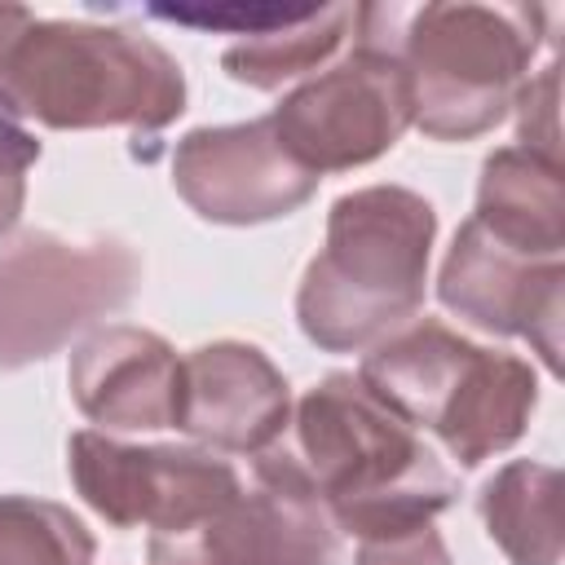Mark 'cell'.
<instances>
[{
  "label": "cell",
  "instance_id": "obj_4",
  "mask_svg": "<svg viewBox=\"0 0 565 565\" xmlns=\"http://www.w3.org/2000/svg\"><path fill=\"white\" fill-rule=\"evenodd\" d=\"M437 212L406 185H362L331 203L327 243L305 265L296 322L322 353H362L406 327L428 291Z\"/></svg>",
  "mask_w": 565,
  "mask_h": 565
},
{
  "label": "cell",
  "instance_id": "obj_10",
  "mask_svg": "<svg viewBox=\"0 0 565 565\" xmlns=\"http://www.w3.org/2000/svg\"><path fill=\"white\" fill-rule=\"evenodd\" d=\"M318 181L278 141L269 115L247 124L190 128L172 150V185L212 225H265L300 212Z\"/></svg>",
  "mask_w": 565,
  "mask_h": 565
},
{
  "label": "cell",
  "instance_id": "obj_18",
  "mask_svg": "<svg viewBox=\"0 0 565 565\" xmlns=\"http://www.w3.org/2000/svg\"><path fill=\"white\" fill-rule=\"evenodd\" d=\"M146 565H256L252 521H247V490L234 503L190 521L185 530L150 534Z\"/></svg>",
  "mask_w": 565,
  "mask_h": 565
},
{
  "label": "cell",
  "instance_id": "obj_12",
  "mask_svg": "<svg viewBox=\"0 0 565 565\" xmlns=\"http://www.w3.org/2000/svg\"><path fill=\"white\" fill-rule=\"evenodd\" d=\"M66 384L88 424L115 433H154L177 424L181 358L159 331L110 322L93 327L71 349Z\"/></svg>",
  "mask_w": 565,
  "mask_h": 565
},
{
  "label": "cell",
  "instance_id": "obj_1",
  "mask_svg": "<svg viewBox=\"0 0 565 565\" xmlns=\"http://www.w3.org/2000/svg\"><path fill=\"white\" fill-rule=\"evenodd\" d=\"M0 110L57 132H159L185 110V71L141 31L0 4Z\"/></svg>",
  "mask_w": 565,
  "mask_h": 565
},
{
  "label": "cell",
  "instance_id": "obj_15",
  "mask_svg": "<svg viewBox=\"0 0 565 565\" xmlns=\"http://www.w3.org/2000/svg\"><path fill=\"white\" fill-rule=\"evenodd\" d=\"M353 22L358 4H309L291 22H278L230 44L221 53V66L234 84L274 93L291 79H309L322 66H331L344 40H353Z\"/></svg>",
  "mask_w": 565,
  "mask_h": 565
},
{
  "label": "cell",
  "instance_id": "obj_5",
  "mask_svg": "<svg viewBox=\"0 0 565 565\" xmlns=\"http://www.w3.org/2000/svg\"><path fill=\"white\" fill-rule=\"evenodd\" d=\"M358 375L411 428H428L459 468L512 450L539 406L525 358L472 344L437 318H415L371 344Z\"/></svg>",
  "mask_w": 565,
  "mask_h": 565
},
{
  "label": "cell",
  "instance_id": "obj_7",
  "mask_svg": "<svg viewBox=\"0 0 565 565\" xmlns=\"http://www.w3.org/2000/svg\"><path fill=\"white\" fill-rule=\"evenodd\" d=\"M269 124L300 168L327 177L388 154L415 124V106L402 62L384 44L353 35V49L300 79L269 110Z\"/></svg>",
  "mask_w": 565,
  "mask_h": 565
},
{
  "label": "cell",
  "instance_id": "obj_11",
  "mask_svg": "<svg viewBox=\"0 0 565 565\" xmlns=\"http://www.w3.org/2000/svg\"><path fill=\"white\" fill-rule=\"evenodd\" d=\"M291 424V384L265 349L212 340L181 358L177 433L225 455H260Z\"/></svg>",
  "mask_w": 565,
  "mask_h": 565
},
{
  "label": "cell",
  "instance_id": "obj_6",
  "mask_svg": "<svg viewBox=\"0 0 565 565\" xmlns=\"http://www.w3.org/2000/svg\"><path fill=\"white\" fill-rule=\"evenodd\" d=\"M141 282V256L119 238L18 230L0 238V371L62 353L119 313Z\"/></svg>",
  "mask_w": 565,
  "mask_h": 565
},
{
  "label": "cell",
  "instance_id": "obj_19",
  "mask_svg": "<svg viewBox=\"0 0 565 565\" xmlns=\"http://www.w3.org/2000/svg\"><path fill=\"white\" fill-rule=\"evenodd\" d=\"M516 146L561 163V132H556V62L530 75L516 88Z\"/></svg>",
  "mask_w": 565,
  "mask_h": 565
},
{
  "label": "cell",
  "instance_id": "obj_21",
  "mask_svg": "<svg viewBox=\"0 0 565 565\" xmlns=\"http://www.w3.org/2000/svg\"><path fill=\"white\" fill-rule=\"evenodd\" d=\"M353 565H455L446 539L437 534L433 521L397 530V534H375V539H358V556Z\"/></svg>",
  "mask_w": 565,
  "mask_h": 565
},
{
  "label": "cell",
  "instance_id": "obj_17",
  "mask_svg": "<svg viewBox=\"0 0 565 565\" xmlns=\"http://www.w3.org/2000/svg\"><path fill=\"white\" fill-rule=\"evenodd\" d=\"M88 525L35 494H0V565H93Z\"/></svg>",
  "mask_w": 565,
  "mask_h": 565
},
{
  "label": "cell",
  "instance_id": "obj_3",
  "mask_svg": "<svg viewBox=\"0 0 565 565\" xmlns=\"http://www.w3.org/2000/svg\"><path fill=\"white\" fill-rule=\"evenodd\" d=\"M296 455L331 508L335 530L358 539L433 521L459 494L450 468L358 371L322 375L296 402Z\"/></svg>",
  "mask_w": 565,
  "mask_h": 565
},
{
  "label": "cell",
  "instance_id": "obj_14",
  "mask_svg": "<svg viewBox=\"0 0 565 565\" xmlns=\"http://www.w3.org/2000/svg\"><path fill=\"white\" fill-rule=\"evenodd\" d=\"M472 221L508 247L530 256L565 260V185L561 163L525 150L499 146L481 163Z\"/></svg>",
  "mask_w": 565,
  "mask_h": 565
},
{
  "label": "cell",
  "instance_id": "obj_8",
  "mask_svg": "<svg viewBox=\"0 0 565 565\" xmlns=\"http://www.w3.org/2000/svg\"><path fill=\"white\" fill-rule=\"evenodd\" d=\"M66 472L75 494L115 530L172 534L243 494V477L216 450L128 446L102 428L71 433Z\"/></svg>",
  "mask_w": 565,
  "mask_h": 565
},
{
  "label": "cell",
  "instance_id": "obj_16",
  "mask_svg": "<svg viewBox=\"0 0 565 565\" xmlns=\"http://www.w3.org/2000/svg\"><path fill=\"white\" fill-rule=\"evenodd\" d=\"M477 508L512 565H561V472L552 463H503L481 486Z\"/></svg>",
  "mask_w": 565,
  "mask_h": 565
},
{
  "label": "cell",
  "instance_id": "obj_2",
  "mask_svg": "<svg viewBox=\"0 0 565 565\" xmlns=\"http://www.w3.org/2000/svg\"><path fill=\"white\" fill-rule=\"evenodd\" d=\"M547 9L539 4H358L353 35L384 44L411 84L415 124L433 141H472L516 102Z\"/></svg>",
  "mask_w": 565,
  "mask_h": 565
},
{
  "label": "cell",
  "instance_id": "obj_9",
  "mask_svg": "<svg viewBox=\"0 0 565 565\" xmlns=\"http://www.w3.org/2000/svg\"><path fill=\"white\" fill-rule=\"evenodd\" d=\"M437 300L490 335H521L561 375V313H565V260L530 256L499 243L472 216L455 230L437 274Z\"/></svg>",
  "mask_w": 565,
  "mask_h": 565
},
{
  "label": "cell",
  "instance_id": "obj_20",
  "mask_svg": "<svg viewBox=\"0 0 565 565\" xmlns=\"http://www.w3.org/2000/svg\"><path fill=\"white\" fill-rule=\"evenodd\" d=\"M40 159V141L0 110V238L13 234L26 203V172Z\"/></svg>",
  "mask_w": 565,
  "mask_h": 565
},
{
  "label": "cell",
  "instance_id": "obj_13",
  "mask_svg": "<svg viewBox=\"0 0 565 565\" xmlns=\"http://www.w3.org/2000/svg\"><path fill=\"white\" fill-rule=\"evenodd\" d=\"M247 521L256 565H331L340 543L327 499L318 494L300 455L287 446L252 455Z\"/></svg>",
  "mask_w": 565,
  "mask_h": 565
}]
</instances>
